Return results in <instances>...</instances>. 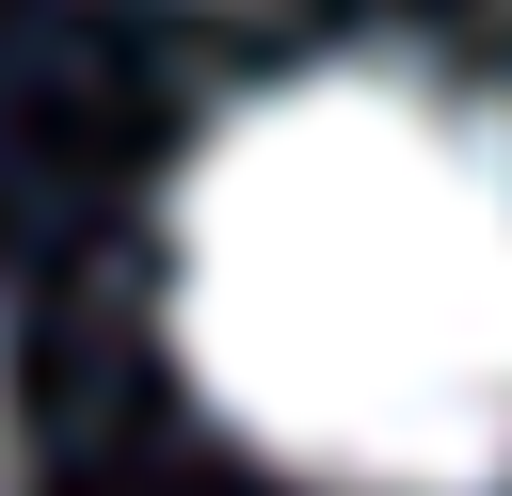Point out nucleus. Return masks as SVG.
Wrapping results in <instances>:
<instances>
[{
    "mask_svg": "<svg viewBox=\"0 0 512 496\" xmlns=\"http://www.w3.org/2000/svg\"><path fill=\"white\" fill-rule=\"evenodd\" d=\"M176 368L320 496H512V112L416 48L240 96L176 176Z\"/></svg>",
    "mask_w": 512,
    "mask_h": 496,
    "instance_id": "1",
    "label": "nucleus"
},
{
    "mask_svg": "<svg viewBox=\"0 0 512 496\" xmlns=\"http://www.w3.org/2000/svg\"><path fill=\"white\" fill-rule=\"evenodd\" d=\"M0 496H16V400H0Z\"/></svg>",
    "mask_w": 512,
    "mask_h": 496,
    "instance_id": "2",
    "label": "nucleus"
}]
</instances>
